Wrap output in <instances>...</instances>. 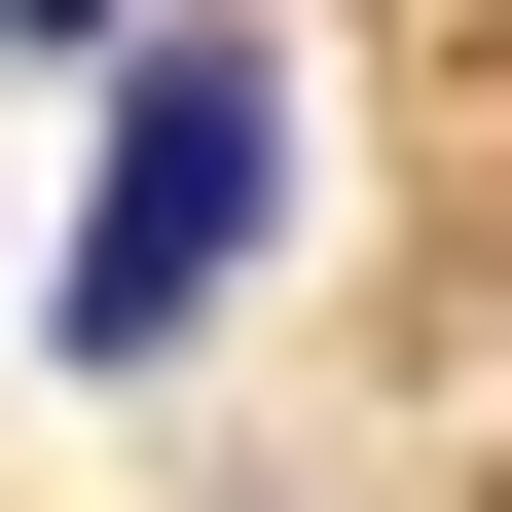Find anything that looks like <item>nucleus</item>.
Returning a JSON list of instances; mask_svg holds the SVG:
<instances>
[{
  "mask_svg": "<svg viewBox=\"0 0 512 512\" xmlns=\"http://www.w3.org/2000/svg\"><path fill=\"white\" fill-rule=\"evenodd\" d=\"M293 220V37L256 0H147L110 37V147H74V256H37V366H183Z\"/></svg>",
  "mask_w": 512,
  "mask_h": 512,
  "instance_id": "obj_1",
  "label": "nucleus"
},
{
  "mask_svg": "<svg viewBox=\"0 0 512 512\" xmlns=\"http://www.w3.org/2000/svg\"><path fill=\"white\" fill-rule=\"evenodd\" d=\"M110 37H147V0H0V74H110Z\"/></svg>",
  "mask_w": 512,
  "mask_h": 512,
  "instance_id": "obj_2",
  "label": "nucleus"
}]
</instances>
